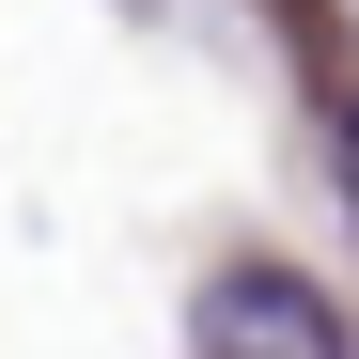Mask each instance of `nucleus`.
<instances>
[{
    "label": "nucleus",
    "instance_id": "obj_1",
    "mask_svg": "<svg viewBox=\"0 0 359 359\" xmlns=\"http://www.w3.org/2000/svg\"><path fill=\"white\" fill-rule=\"evenodd\" d=\"M203 359H344V313L297 266H219L203 281Z\"/></svg>",
    "mask_w": 359,
    "mask_h": 359
},
{
    "label": "nucleus",
    "instance_id": "obj_2",
    "mask_svg": "<svg viewBox=\"0 0 359 359\" xmlns=\"http://www.w3.org/2000/svg\"><path fill=\"white\" fill-rule=\"evenodd\" d=\"M344 203H359V126H344Z\"/></svg>",
    "mask_w": 359,
    "mask_h": 359
}]
</instances>
